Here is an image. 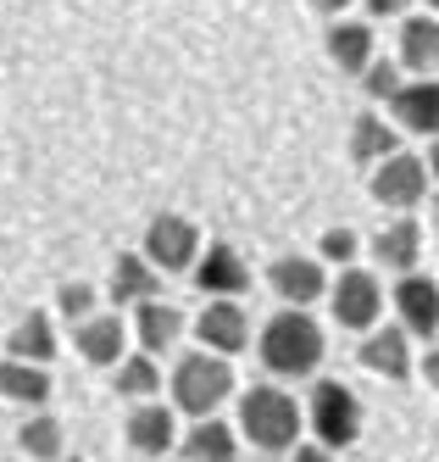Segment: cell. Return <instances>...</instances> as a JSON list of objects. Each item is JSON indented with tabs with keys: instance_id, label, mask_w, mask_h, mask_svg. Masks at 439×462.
<instances>
[{
	"instance_id": "2",
	"label": "cell",
	"mask_w": 439,
	"mask_h": 462,
	"mask_svg": "<svg viewBox=\"0 0 439 462\" xmlns=\"http://www.w3.org/2000/svg\"><path fill=\"white\" fill-rule=\"evenodd\" d=\"M228 395H233V368H228L223 351L178 356V368H173V402H178L189 418H212Z\"/></svg>"
},
{
	"instance_id": "7",
	"label": "cell",
	"mask_w": 439,
	"mask_h": 462,
	"mask_svg": "<svg viewBox=\"0 0 439 462\" xmlns=\"http://www.w3.org/2000/svg\"><path fill=\"white\" fill-rule=\"evenodd\" d=\"M328 301H334V318H340V328H373L379 312H384V290H379L373 273L345 268L340 284L328 290Z\"/></svg>"
},
{
	"instance_id": "9",
	"label": "cell",
	"mask_w": 439,
	"mask_h": 462,
	"mask_svg": "<svg viewBox=\"0 0 439 462\" xmlns=\"http://www.w3.org/2000/svg\"><path fill=\"white\" fill-rule=\"evenodd\" d=\"M395 312H400V328L417 340H434L439 335V284L423 279V273H400L395 284Z\"/></svg>"
},
{
	"instance_id": "3",
	"label": "cell",
	"mask_w": 439,
	"mask_h": 462,
	"mask_svg": "<svg viewBox=\"0 0 439 462\" xmlns=\"http://www.w3.org/2000/svg\"><path fill=\"white\" fill-rule=\"evenodd\" d=\"M240 429H245V440L261 446V451L295 446V435H300V407H295V395L279 390V384L245 390V402H240Z\"/></svg>"
},
{
	"instance_id": "29",
	"label": "cell",
	"mask_w": 439,
	"mask_h": 462,
	"mask_svg": "<svg viewBox=\"0 0 439 462\" xmlns=\"http://www.w3.org/2000/svg\"><path fill=\"white\" fill-rule=\"evenodd\" d=\"M56 307L73 318V323H84V318H95V290L89 284H61L56 290Z\"/></svg>"
},
{
	"instance_id": "30",
	"label": "cell",
	"mask_w": 439,
	"mask_h": 462,
	"mask_svg": "<svg viewBox=\"0 0 439 462\" xmlns=\"http://www.w3.org/2000/svg\"><path fill=\"white\" fill-rule=\"evenodd\" d=\"M361 6H367V17H407V0H361Z\"/></svg>"
},
{
	"instance_id": "11",
	"label": "cell",
	"mask_w": 439,
	"mask_h": 462,
	"mask_svg": "<svg viewBox=\"0 0 439 462\" xmlns=\"http://www.w3.org/2000/svg\"><path fill=\"white\" fill-rule=\"evenodd\" d=\"M267 279H273V290L284 295L289 307H312L317 295H328V273H323V262H312V256H279L273 268H267Z\"/></svg>"
},
{
	"instance_id": "13",
	"label": "cell",
	"mask_w": 439,
	"mask_h": 462,
	"mask_svg": "<svg viewBox=\"0 0 439 462\" xmlns=\"http://www.w3.org/2000/svg\"><path fill=\"white\" fill-rule=\"evenodd\" d=\"M161 295V268L140 251H123L117 262H112V301L117 307H140V301H156Z\"/></svg>"
},
{
	"instance_id": "16",
	"label": "cell",
	"mask_w": 439,
	"mask_h": 462,
	"mask_svg": "<svg viewBox=\"0 0 439 462\" xmlns=\"http://www.w3.org/2000/svg\"><path fill=\"white\" fill-rule=\"evenodd\" d=\"M373 256H379V268H389V273H412L417 256H423V223H412V217L384 223L379 240H373Z\"/></svg>"
},
{
	"instance_id": "18",
	"label": "cell",
	"mask_w": 439,
	"mask_h": 462,
	"mask_svg": "<svg viewBox=\"0 0 439 462\" xmlns=\"http://www.w3.org/2000/svg\"><path fill=\"white\" fill-rule=\"evenodd\" d=\"M328 56H334V68H340V73H367V68H373V28H367V23H334L328 28Z\"/></svg>"
},
{
	"instance_id": "4",
	"label": "cell",
	"mask_w": 439,
	"mask_h": 462,
	"mask_svg": "<svg viewBox=\"0 0 439 462\" xmlns=\"http://www.w3.org/2000/svg\"><path fill=\"white\" fill-rule=\"evenodd\" d=\"M306 418H312V435L334 451V446H351L361 435V402L345 379H317L312 384V402H306Z\"/></svg>"
},
{
	"instance_id": "37",
	"label": "cell",
	"mask_w": 439,
	"mask_h": 462,
	"mask_svg": "<svg viewBox=\"0 0 439 462\" xmlns=\"http://www.w3.org/2000/svg\"><path fill=\"white\" fill-rule=\"evenodd\" d=\"M67 462H78V457H67Z\"/></svg>"
},
{
	"instance_id": "26",
	"label": "cell",
	"mask_w": 439,
	"mask_h": 462,
	"mask_svg": "<svg viewBox=\"0 0 439 462\" xmlns=\"http://www.w3.org/2000/svg\"><path fill=\"white\" fill-rule=\"evenodd\" d=\"M161 374H156V362L151 356H123L117 362V395L123 402H145V395H156Z\"/></svg>"
},
{
	"instance_id": "32",
	"label": "cell",
	"mask_w": 439,
	"mask_h": 462,
	"mask_svg": "<svg viewBox=\"0 0 439 462\" xmlns=\"http://www.w3.org/2000/svg\"><path fill=\"white\" fill-rule=\"evenodd\" d=\"M345 6L351 0H312V12H323V17H345Z\"/></svg>"
},
{
	"instance_id": "28",
	"label": "cell",
	"mask_w": 439,
	"mask_h": 462,
	"mask_svg": "<svg viewBox=\"0 0 439 462\" xmlns=\"http://www.w3.org/2000/svg\"><path fill=\"white\" fill-rule=\"evenodd\" d=\"M356 235H351V228H328V235L317 240V256L323 262H334V268H351V256H356Z\"/></svg>"
},
{
	"instance_id": "19",
	"label": "cell",
	"mask_w": 439,
	"mask_h": 462,
	"mask_svg": "<svg viewBox=\"0 0 439 462\" xmlns=\"http://www.w3.org/2000/svg\"><path fill=\"white\" fill-rule=\"evenodd\" d=\"M128 446L140 451V457H161L167 446H173V412L145 402V407H133L128 412Z\"/></svg>"
},
{
	"instance_id": "20",
	"label": "cell",
	"mask_w": 439,
	"mask_h": 462,
	"mask_svg": "<svg viewBox=\"0 0 439 462\" xmlns=\"http://www.w3.org/2000/svg\"><path fill=\"white\" fill-rule=\"evenodd\" d=\"M0 395H6V402H28V407H40L45 395H50V374H45V362L6 356V362H0Z\"/></svg>"
},
{
	"instance_id": "17",
	"label": "cell",
	"mask_w": 439,
	"mask_h": 462,
	"mask_svg": "<svg viewBox=\"0 0 439 462\" xmlns=\"http://www.w3.org/2000/svg\"><path fill=\"white\" fill-rule=\"evenodd\" d=\"M395 61H400V68H412V73H423V79L439 73V17L434 12L400 23V56Z\"/></svg>"
},
{
	"instance_id": "21",
	"label": "cell",
	"mask_w": 439,
	"mask_h": 462,
	"mask_svg": "<svg viewBox=\"0 0 439 462\" xmlns=\"http://www.w3.org/2000/svg\"><path fill=\"white\" fill-rule=\"evenodd\" d=\"M400 151V134L379 117V112H361L356 117V128H351V156L361 162V168H379L384 156H395Z\"/></svg>"
},
{
	"instance_id": "6",
	"label": "cell",
	"mask_w": 439,
	"mask_h": 462,
	"mask_svg": "<svg viewBox=\"0 0 439 462\" xmlns=\"http://www.w3.org/2000/svg\"><path fill=\"white\" fill-rule=\"evenodd\" d=\"M145 256L156 262L161 273H184L200 262V235H195V223L189 217H156L151 223V235H145Z\"/></svg>"
},
{
	"instance_id": "10",
	"label": "cell",
	"mask_w": 439,
	"mask_h": 462,
	"mask_svg": "<svg viewBox=\"0 0 439 462\" xmlns=\"http://www.w3.org/2000/svg\"><path fill=\"white\" fill-rule=\"evenodd\" d=\"M389 112H395V123L407 128V134H428V140H439V84H434V79L400 84V89L389 95Z\"/></svg>"
},
{
	"instance_id": "25",
	"label": "cell",
	"mask_w": 439,
	"mask_h": 462,
	"mask_svg": "<svg viewBox=\"0 0 439 462\" xmlns=\"http://www.w3.org/2000/svg\"><path fill=\"white\" fill-rule=\"evenodd\" d=\"M17 446L33 457V462H56L61 457V423L50 412H33L23 429H17Z\"/></svg>"
},
{
	"instance_id": "36",
	"label": "cell",
	"mask_w": 439,
	"mask_h": 462,
	"mask_svg": "<svg viewBox=\"0 0 439 462\" xmlns=\"http://www.w3.org/2000/svg\"><path fill=\"white\" fill-rule=\"evenodd\" d=\"M428 12H434V17H439V0H428Z\"/></svg>"
},
{
	"instance_id": "22",
	"label": "cell",
	"mask_w": 439,
	"mask_h": 462,
	"mask_svg": "<svg viewBox=\"0 0 439 462\" xmlns=\"http://www.w3.org/2000/svg\"><path fill=\"white\" fill-rule=\"evenodd\" d=\"M133 328H140V346H145V351H167V346L184 335V312L167 307V301H140Z\"/></svg>"
},
{
	"instance_id": "24",
	"label": "cell",
	"mask_w": 439,
	"mask_h": 462,
	"mask_svg": "<svg viewBox=\"0 0 439 462\" xmlns=\"http://www.w3.org/2000/svg\"><path fill=\"white\" fill-rule=\"evenodd\" d=\"M6 356H23V362H50L56 356V328L45 312H28L12 335H6Z\"/></svg>"
},
{
	"instance_id": "14",
	"label": "cell",
	"mask_w": 439,
	"mask_h": 462,
	"mask_svg": "<svg viewBox=\"0 0 439 462\" xmlns=\"http://www.w3.org/2000/svg\"><path fill=\"white\" fill-rule=\"evenodd\" d=\"M361 368L379 379H407L412 374V335L407 328H373L361 340Z\"/></svg>"
},
{
	"instance_id": "27",
	"label": "cell",
	"mask_w": 439,
	"mask_h": 462,
	"mask_svg": "<svg viewBox=\"0 0 439 462\" xmlns=\"http://www.w3.org/2000/svg\"><path fill=\"white\" fill-rule=\"evenodd\" d=\"M361 89H367V95H373V101H389V95L400 89V61H384V56H379V61H373V68H367V73H361Z\"/></svg>"
},
{
	"instance_id": "12",
	"label": "cell",
	"mask_w": 439,
	"mask_h": 462,
	"mask_svg": "<svg viewBox=\"0 0 439 462\" xmlns=\"http://www.w3.org/2000/svg\"><path fill=\"white\" fill-rule=\"evenodd\" d=\"M195 284L206 295H245L251 290V268H245V256L233 245H206L200 262H195Z\"/></svg>"
},
{
	"instance_id": "31",
	"label": "cell",
	"mask_w": 439,
	"mask_h": 462,
	"mask_svg": "<svg viewBox=\"0 0 439 462\" xmlns=\"http://www.w3.org/2000/svg\"><path fill=\"white\" fill-rule=\"evenodd\" d=\"M295 462H334V451L317 440V446H300V451H295Z\"/></svg>"
},
{
	"instance_id": "5",
	"label": "cell",
	"mask_w": 439,
	"mask_h": 462,
	"mask_svg": "<svg viewBox=\"0 0 439 462\" xmlns=\"http://www.w3.org/2000/svg\"><path fill=\"white\" fill-rule=\"evenodd\" d=\"M373 201L379 207H389V212H412L423 195H428V162L423 156H407V151H395V156H384L379 168H373Z\"/></svg>"
},
{
	"instance_id": "34",
	"label": "cell",
	"mask_w": 439,
	"mask_h": 462,
	"mask_svg": "<svg viewBox=\"0 0 439 462\" xmlns=\"http://www.w3.org/2000/svg\"><path fill=\"white\" fill-rule=\"evenodd\" d=\"M423 162H428V173H434V179H439V140H434V145H428V156H423Z\"/></svg>"
},
{
	"instance_id": "15",
	"label": "cell",
	"mask_w": 439,
	"mask_h": 462,
	"mask_svg": "<svg viewBox=\"0 0 439 462\" xmlns=\"http://www.w3.org/2000/svg\"><path fill=\"white\" fill-rule=\"evenodd\" d=\"M73 346H78L84 362H95V368H117L123 362V318L95 312V318L73 323Z\"/></svg>"
},
{
	"instance_id": "33",
	"label": "cell",
	"mask_w": 439,
	"mask_h": 462,
	"mask_svg": "<svg viewBox=\"0 0 439 462\" xmlns=\"http://www.w3.org/2000/svg\"><path fill=\"white\" fill-rule=\"evenodd\" d=\"M423 379H428V384H434V390H439V346H434V351H428V356H423Z\"/></svg>"
},
{
	"instance_id": "1",
	"label": "cell",
	"mask_w": 439,
	"mask_h": 462,
	"mask_svg": "<svg viewBox=\"0 0 439 462\" xmlns=\"http://www.w3.org/2000/svg\"><path fill=\"white\" fill-rule=\"evenodd\" d=\"M317 362H323V328L306 318V307L267 318V328H261V368L267 374L306 379V374H317Z\"/></svg>"
},
{
	"instance_id": "8",
	"label": "cell",
	"mask_w": 439,
	"mask_h": 462,
	"mask_svg": "<svg viewBox=\"0 0 439 462\" xmlns=\"http://www.w3.org/2000/svg\"><path fill=\"white\" fill-rule=\"evenodd\" d=\"M195 335H200L206 351L233 356V351H245V340H251V312L240 307V295H212V307L195 318Z\"/></svg>"
},
{
	"instance_id": "35",
	"label": "cell",
	"mask_w": 439,
	"mask_h": 462,
	"mask_svg": "<svg viewBox=\"0 0 439 462\" xmlns=\"http://www.w3.org/2000/svg\"><path fill=\"white\" fill-rule=\"evenodd\" d=\"M434 235H439V195H434Z\"/></svg>"
},
{
	"instance_id": "23",
	"label": "cell",
	"mask_w": 439,
	"mask_h": 462,
	"mask_svg": "<svg viewBox=\"0 0 439 462\" xmlns=\"http://www.w3.org/2000/svg\"><path fill=\"white\" fill-rule=\"evenodd\" d=\"M189 462H233V429L228 423H217V418H195V429L184 435V446H178Z\"/></svg>"
}]
</instances>
